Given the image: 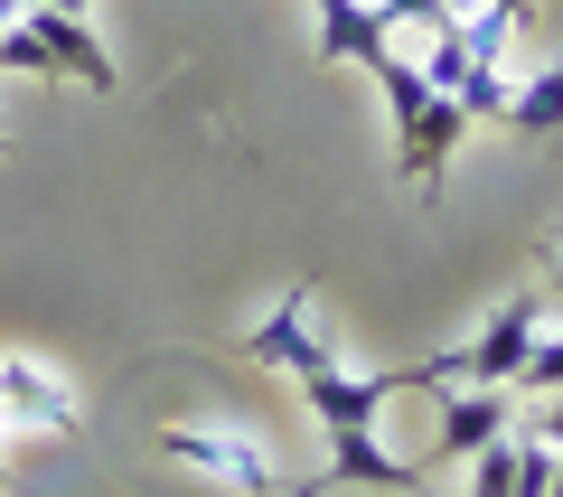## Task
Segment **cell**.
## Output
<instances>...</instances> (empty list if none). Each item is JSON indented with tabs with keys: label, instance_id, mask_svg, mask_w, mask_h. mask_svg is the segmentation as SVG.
<instances>
[{
	"label": "cell",
	"instance_id": "2",
	"mask_svg": "<svg viewBox=\"0 0 563 497\" xmlns=\"http://www.w3.org/2000/svg\"><path fill=\"white\" fill-rule=\"evenodd\" d=\"M0 76H66L85 95H113V47L95 38V20H66V10H20L0 29Z\"/></svg>",
	"mask_w": 563,
	"mask_h": 497
},
{
	"label": "cell",
	"instance_id": "19",
	"mask_svg": "<svg viewBox=\"0 0 563 497\" xmlns=\"http://www.w3.org/2000/svg\"><path fill=\"white\" fill-rule=\"evenodd\" d=\"M20 10H29V0H0V29H10V20H20Z\"/></svg>",
	"mask_w": 563,
	"mask_h": 497
},
{
	"label": "cell",
	"instance_id": "12",
	"mask_svg": "<svg viewBox=\"0 0 563 497\" xmlns=\"http://www.w3.org/2000/svg\"><path fill=\"white\" fill-rule=\"evenodd\" d=\"M517 395H563V329H544L536 347H526V366H517Z\"/></svg>",
	"mask_w": 563,
	"mask_h": 497
},
{
	"label": "cell",
	"instance_id": "21",
	"mask_svg": "<svg viewBox=\"0 0 563 497\" xmlns=\"http://www.w3.org/2000/svg\"><path fill=\"white\" fill-rule=\"evenodd\" d=\"M0 478H10V460H0Z\"/></svg>",
	"mask_w": 563,
	"mask_h": 497
},
{
	"label": "cell",
	"instance_id": "3",
	"mask_svg": "<svg viewBox=\"0 0 563 497\" xmlns=\"http://www.w3.org/2000/svg\"><path fill=\"white\" fill-rule=\"evenodd\" d=\"M291 385H301V404L320 413V432H329V441H376L385 404H395V395H413V376H404V366L366 376V366H339V347H329V357H310Z\"/></svg>",
	"mask_w": 563,
	"mask_h": 497
},
{
	"label": "cell",
	"instance_id": "11",
	"mask_svg": "<svg viewBox=\"0 0 563 497\" xmlns=\"http://www.w3.org/2000/svg\"><path fill=\"white\" fill-rule=\"evenodd\" d=\"M461 470H470V488H461V497H517V432L488 441V451H470Z\"/></svg>",
	"mask_w": 563,
	"mask_h": 497
},
{
	"label": "cell",
	"instance_id": "6",
	"mask_svg": "<svg viewBox=\"0 0 563 497\" xmlns=\"http://www.w3.org/2000/svg\"><path fill=\"white\" fill-rule=\"evenodd\" d=\"M461 141H470L461 95H422V113L395 122V169H404V188L442 198V169H451V151H461Z\"/></svg>",
	"mask_w": 563,
	"mask_h": 497
},
{
	"label": "cell",
	"instance_id": "4",
	"mask_svg": "<svg viewBox=\"0 0 563 497\" xmlns=\"http://www.w3.org/2000/svg\"><path fill=\"white\" fill-rule=\"evenodd\" d=\"M161 460H179V470L217 478V488H235V497H282V460H273V441H254V432H217V422H161Z\"/></svg>",
	"mask_w": 563,
	"mask_h": 497
},
{
	"label": "cell",
	"instance_id": "18",
	"mask_svg": "<svg viewBox=\"0 0 563 497\" xmlns=\"http://www.w3.org/2000/svg\"><path fill=\"white\" fill-rule=\"evenodd\" d=\"M479 10H488V0H451V20H479Z\"/></svg>",
	"mask_w": 563,
	"mask_h": 497
},
{
	"label": "cell",
	"instance_id": "16",
	"mask_svg": "<svg viewBox=\"0 0 563 497\" xmlns=\"http://www.w3.org/2000/svg\"><path fill=\"white\" fill-rule=\"evenodd\" d=\"M544 300H563V244L544 254Z\"/></svg>",
	"mask_w": 563,
	"mask_h": 497
},
{
	"label": "cell",
	"instance_id": "10",
	"mask_svg": "<svg viewBox=\"0 0 563 497\" xmlns=\"http://www.w3.org/2000/svg\"><path fill=\"white\" fill-rule=\"evenodd\" d=\"M498 132H517V141H563V57L544 66V76H517Z\"/></svg>",
	"mask_w": 563,
	"mask_h": 497
},
{
	"label": "cell",
	"instance_id": "14",
	"mask_svg": "<svg viewBox=\"0 0 563 497\" xmlns=\"http://www.w3.org/2000/svg\"><path fill=\"white\" fill-rule=\"evenodd\" d=\"M554 470H563V451H554V441L517 432V497H554Z\"/></svg>",
	"mask_w": 563,
	"mask_h": 497
},
{
	"label": "cell",
	"instance_id": "9",
	"mask_svg": "<svg viewBox=\"0 0 563 497\" xmlns=\"http://www.w3.org/2000/svg\"><path fill=\"white\" fill-rule=\"evenodd\" d=\"M310 20H320V57H339V66H376L395 47L376 0H310Z\"/></svg>",
	"mask_w": 563,
	"mask_h": 497
},
{
	"label": "cell",
	"instance_id": "20",
	"mask_svg": "<svg viewBox=\"0 0 563 497\" xmlns=\"http://www.w3.org/2000/svg\"><path fill=\"white\" fill-rule=\"evenodd\" d=\"M554 497H563V470H554Z\"/></svg>",
	"mask_w": 563,
	"mask_h": 497
},
{
	"label": "cell",
	"instance_id": "15",
	"mask_svg": "<svg viewBox=\"0 0 563 497\" xmlns=\"http://www.w3.org/2000/svg\"><path fill=\"white\" fill-rule=\"evenodd\" d=\"M536 441H554V451H563V395H544V422H536Z\"/></svg>",
	"mask_w": 563,
	"mask_h": 497
},
{
	"label": "cell",
	"instance_id": "7",
	"mask_svg": "<svg viewBox=\"0 0 563 497\" xmlns=\"http://www.w3.org/2000/svg\"><path fill=\"white\" fill-rule=\"evenodd\" d=\"M0 422H20V432H76L85 422V404L66 395V376L57 366H38V357H0Z\"/></svg>",
	"mask_w": 563,
	"mask_h": 497
},
{
	"label": "cell",
	"instance_id": "1",
	"mask_svg": "<svg viewBox=\"0 0 563 497\" xmlns=\"http://www.w3.org/2000/svg\"><path fill=\"white\" fill-rule=\"evenodd\" d=\"M544 310H554L544 291H507L498 310H488V329H470L461 347H432V357L404 366L413 395H442V385H507V395H517V366H526V347L544 339Z\"/></svg>",
	"mask_w": 563,
	"mask_h": 497
},
{
	"label": "cell",
	"instance_id": "8",
	"mask_svg": "<svg viewBox=\"0 0 563 497\" xmlns=\"http://www.w3.org/2000/svg\"><path fill=\"white\" fill-rule=\"evenodd\" d=\"M432 404H442V441H432L442 460H470V451H488V441L517 432V395H507V385H442Z\"/></svg>",
	"mask_w": 563,
	"mask_h": 497
},
{
	"label": "cell",
	"instance_id": "13",
	"mask_svg": "<svg viewBox=\"0 0 563 497\" xmlns=\"http://www.w3.org/2000/svg\"><path fill=\"white\" fill-rule=\"evenodd\" d=\"M376 10H385V29H395L404 47L432 38V29H451V0H376Z\"/></svg>",
	"mask_w": 563,
	"mask_h": 497
},
{
	"label": "cell",
	"instance_id": "17",
	"mask_svg": "<svg viewBox=\"0 0 563 497\" xmlns=\"http://www.w3.org/2000/svg\"><path fill=\"white\" fill-rule=\"evenodd\" d=\"M29 10H66V20H95V0H29Z\"/></svg>",
	"mask_w": 563,
	"mask_h": 497
},
{
	"label": "cell",
	"instance_id": "5",
	"mask_svg": "<svg viewBox=\"0 0 563 497\" xmlns=\"http://www.w3.org/2000/svg\"><path fill=\"white\" fill-rule=\"evenodd\" d=\"M235 357H244V366H263V376H301L310 357H329V329H320V291H310V281H301V291H282L273 310H263L254 329L235 339Z\"/></svg>",
	"mask_w": 563,
	"mask_h": 497
}]
</instances>
